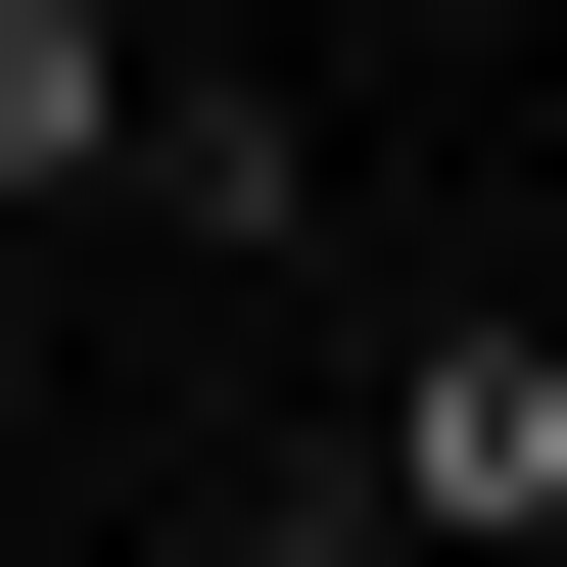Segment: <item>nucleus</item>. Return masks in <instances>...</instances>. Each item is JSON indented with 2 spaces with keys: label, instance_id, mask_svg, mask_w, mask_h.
I'll use <instances>...</instances> for the list:
<instances>
[{
  "label": "nucleus",
  "instance_id": "obj_1",
  "mask_svg": "<svg viewBox=\"0 0 567 567\" xmlns=\"http://www.w3.org/2000/svg\"><path fill=\"white\" fill-rule=\"evenodd\" d=\"M425 567H567V331H379V425H331Z\"/></svg>",
  "mask_w": 567,
  "mask_h": 567
},
{
  "label": "nucleus",
  "instance_id": "obj_2",
  "mask_svg": "<svg viewBox=\"0 0 567 567\" xmlns=\"http://www.w3.org/2000/svg\"><path fill=\"white\" fill-rule=\"evenodd\" d=\"M48 189H142V0H0V237Z\"/></svg>",
  "mask_w": 567,
  "mask_h": 567
}]
</instances>
